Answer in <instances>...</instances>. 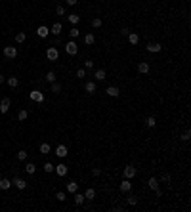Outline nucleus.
Listing matches in <instances>:
<instances>
[{
	"label": "nucleus",
	"mask_w": 191,
	"mask_h": 212,
	"mask_svg": "<svg viewBox=\"0 0 191 212\" xmlns=\"http://www.w3.org/2000/svg\"><path fill=\"white\" fill-rule=\"evenodd\" d=\"M25 38H27V37H25V33H17V34H16V42H17V44L25 42Z\"/></svg>",
	"instance_id": "f704fd0d"
},
{
	"label": "nucleus",
	"mask_w": 191,
	"mask_h": 212,
	"mask_svg": "<svg viewBox=\"0 0 191 212\" xmlns=\"http://www.w3.org/2000/svg\"><path fill=\"white\" fill-rule=\"evenodd\" d=\"M92 174H94V176H100L101 170H100V168H92Z\"/></svg>",
	"instance_id": "49530a36"
},
{
	"label": "nucleus",
	"mask_w": 191,
	"mask_h": 212,
	"mask_svg": "<svg viewBox=\"0 0 191 212\" xmlns=\"http://www.w3.org/2000/svg\"><path fill=\"white\" fill-rule=\"evenodd\" d=\"M118 189H121L122 193H130V189H132V183H130V180H128V178H124V180L121 182V186H118Z\"/></svg>",
	"instance_id": "6e6552de"
},
{
	"label": "nucleus",
	"mask_w": 191,
	"mask_h": 212,
	"mask_svg": "<svg viewBox=\"0 0 191 212\" xmlns=\"http://www.w3.org/2000/svg\"><path fill=\"white\" fill-rule=\"evenodd\" d=\"M161 182H170V174H162L161 176Z\"/></svg>",
	"instance_id": "a18cd8bd"
},
{
	"label": "nucleus",
	"mask_w": 191,
	"mask_h": 212,
	"mask_svg": "<svg viewBox=\"0 0 191 212\" xmlns=\"http://www.w3.org/2000/svg\"><path fill=\"white\" fill-rule=\"evenodd\" d=\"M65 52H67L69 55H76V54H79V44H76V42L71 38L69 42H65Z\"/></svg>",
	"instance_id": "f257e3e1"
},
{
	"label": "nucleus",
	"mask_w": 191,
	"mask_h": 212,
	"mask_svg": "<svg viewBox=\"0 0 191 212\" xmlns=\"http://www.w3.org/2000/svg\"><path fill=\"white\" fill-rule=\"evenodd\" d=\"M126 204H128V207H136V204H138V199H136L134 195H128V197H126Z\"/></svg>",
	"instance_id": "cd10ccee"
},
{
	"label": "nucleus",
	"mask_w": 191,
	"mask_h": 212,
	"mask_svg": "<svg viewBox=\"0 0 191 212\" xmlns=\"http://www.w3.org/2000/svg\"><path fill=\"white\" fill-rule=\"evenodd\" d=\"M44 172H48V174L54 172V164H52V162H46V164H44Z\"/></svg>",
	"instance_id": "37998d69"
},
{
	"label": "nucleus",
	"mask_w": 191,
	"mask_h": 212,
	"mask_svg": "<svg viewBox=\"0 0 191 212\" xmlns=\"http://www.w3.org/2000/svg\"><path fill=\"white\" fill-rule=\"evenodd\" d=\"M128 40H130V44H134V46H136L138 42H140V34H136V33H130V34H128Z\"/></svg>",
	"instance_id": "a878e982"
},
{
	"label": "nucleus",
	"mask_w": 191,
	"mask_h": 212,
	"mask_svg": "<svg viewBox=\"0 0 191 212\" xmlns=\"http://www.w3.org/2000/svg\"><path fill=\"white\" fill-rule=\"evenodd\" d=\"M121 34H122V37H128V34H130V29H128V27H122V29H121Z\"/></svg>",
	"instance_id": "c03bdc74"
},
{
	"label": "nucleus",
	"mask_w": 191,
	"mask_h": 212,
	"mask_svg": "<svg viewBox=\"0 0 191 212\" xmlns=\"http://www.w3.org/2000/svg\"><path fill=\"white\" fill-rule=\"evenodd\" d=\"M29 97H31V101L42 103V101H44V92H40V90H33V92H29Z\"/></svg>",
	"instance_id": "f03ea898"
},
{
	"label": "nucleus",
	"mask_w": 191,
	"mask_h": 212,
	"mask_svg": "<svg viewBox=\"0 0 191 212\" xmlns=\"http://www.w3.org/2000/svg\"><path fill=\"white\" fill-rule=\"evenodd\" d=\"M84 42H86L88 46H92V44H94V42H96V37H94V34H92V33H88L86 37H84Z\"/></svg>",
	"instance_id": "c756f323"
},
{
	"label": "nucleus",
	"mask_w": 191,
	"mask_h": 212,
	"mask_svg": "<svg viewBox=\"0 0 191 212\" xmlns=\"http://www.w3.org/2000/svg\"><path fill=\"white\" fill-rule=\"evenodd\" d=\"M38 151L42 153V155H48L52 151V147H50V143H40V147H38Z\"/></svg>",
	"instance_id": "393cba45"
},
{
	"label": "nucleus",
	"mask_w": 191,
	"mask_h": 212,
	"mask_svg": "<svg viewBox=\"0 0 191 212\" xmlns=\"http://www.w3.org/2000/svg\"><path fill=\"white\" fill-rule=\"evenodd\" d=\"M6 82H8L10 88H17V86H19V79H17V76H8V79H6Z\"/></svg>",
	"instance_id": "6ab92c4d"
},
{
	"label": "nucleus",
	"mask_w": 191,
	"mask_h": 212,
	"mask_svg": "<svg viewBox=\"0 0 191 212\" xmlns=\"http://www.w3.org/2000/svg\"><path fill=\"white\" fill-rule=\"evenodd\" d=\"M69 37H71V38H73V40L80 37V31H79V29H76V25H71V31H69Z\"/></svg>",
	"instance_id": "412c9836"
},
{
	"label": "nucleus",
	"mask_w": 191,
	"mask_h": 212,
	"mask_svg": "<svg viewBox=\"0 0 191 212\" xmlns=\"http://www.w3.org/2000/svg\"><path fill=\"white\" fill-rule=\"evenodd\" d=\"M2 82H6V76H2V75H0V84H2Z\"/></svg>",
	"instance_id": "8fccbe9b"
},
{
	"label": "nucleus",
	"mask_w": 191,
	"mask_h": 212,
	"mask_svg": "<svg viewBox=\"0 0 191 212\" xmlns=\"http://www.w3.org/2000/svg\"><path fill=\"white\" fill-rule=\"evenodd\" d=\"M4 55L8 59H16L17 58V48L16 46H4Z\"/></svg>",
	"instance_id": "20e7f679"
},
{
	"label": "nucleus",
	"mask_w": 191,
	"mask_h": 212,
	"mask_svg": "<svg viewBox=\"0 0 191 212\" xmlns=\"http://www.w3.org/2000/svg\"><path fill=\"white\" fill-rule=\"evenodd\" d=\"M149 69H151V65L147 61H141L140 65H138V71H140L141 75H147V73H149Z\"/></svg>",
	"instance_id": "2eb2a0df"
},
{
	"label": "nucleus",
	"mask_w": 191,
	"mask_h": 212,
	"mask_svg": "<svg viewBox=\"0 0 191 212\" xmlns=\"http://www.w3.org/2000/svg\"><path fill=\"white\" fill-rule=\"evenodd\" d=\"M17 159L19 161H27V151H23V149L17 151Z\"/></svg>",
	"instance_id": "79ce46f5"
},
{
	"label": "nucleus",
	"mask_w": 191,
	"mask_h": 212,
	"mask_svg": "<svg viewBox=\"0 0 191 212\" xmlns=\"http://www.w3.org/2000/svg\"><path fill=\"white\" fill-rule=\"evenodd\" d=\"M149 187L151 189H157L159 187V180L157 178H149Z\"/></svg>",
	"instance_id": "c9c22d12"
},
{
	"label": "nucleus",
	"mask_w": 191,
	"mask_h": 212,
	"mask_svg": "<svg viewBox=\"0 0 191 212\" xmlns=\"http://www.w3.org/2000/svg\"><path fill=\"white\" fill-rule=\"evenodd\" d=\"M55 199H58V201H61V203H63V201H65V199H67V195H65V191H58V195H55Z\"/></svg>",
	"instance_id": "ea45409f"
},
{
	"label": "nucleus",
	"mask_w": 191,
	"mask_h": 212,
	"mask_svg": "<svg viewBox=\"0 0 191 212\" xmlns=\"http://www.w3.org/2000/svg\"><path fill=\"white\" fill-rule=\"evenodd\" d=\"M46 58L50 59V61H58V59H59V52H58V48H55V46H50V48L46 50Z\"/></svg>",
	"instance_id": "7ed1b4c3"
},
{
	"label": "nucleus",
	"mask_w": 191,
	"mask_h": 212,
	"mask_svg": "<svg viewBox=\"0 0 191 212\" xmlns=\"http://www.w3.org/2000/svg\"><path fill=\"white\" fill-rule=\"evenodd\" d=\"M84 69H86V71H92V69H94V61H92V59H86V61H84Z\"/></svg>",
	"instance_id": "e433bc0d"
},
{
	"label": "nucleus",
	"mask_w": 191,
	"mask_h": 212,
	"mask_svg": "<svg viewBox=\"0 0 191 212\" xmlns=\"http://www.w3.org/2000/svg\"><path fill=\"white\" fill-rule=\"evenodd\" d=\"M84 76H86V69H76V79H84Z\"/></svg>",
	"instance_id": "4c0bfd02"
},
{
	"label": "nucleus",
	"mask_w": 191,
	"mask_h": 212,
	"mask_svg": "<svg viewBox=\"0 0 191 212\" xmlns=\"http://www.w3.org/2000/svg\"><path fill=\"white\" fill-rule=\"evenodd\" d=\"M61 31H63V27H61V23H59V21H55V23L50 27V34H55V37H59V34H61Z\"/></svg>",
	"instance_id": "9d476101"
},
{
	"label": "nucleus",
	"mask_w": 191,
	"mask_h": 212,
	"mask_svg": "<svg viewBox=\"0 0 191 212\" xmlns=\"http://www.w3.org/2000/svg\"><path fill=\"white\" fill-rule=\"evenodd\" d=\"M84 90H86L88 94H94L96 92V80H88L86 84H84Z\"/></svg>",
	"instance_id": "a211bd4d"
},
{
	"label": "nucleus",
	"mask_w": 191,
	"mask_h": 212,
	"mask_svg": "<svg viewBox=\"0 0 191 212\" xmlns=\"http://www.w3.org/2000/svg\"><path fill=\"white\" fill-rule=\"evenodd\" d=\"M79 191V183L76 182H69L67 183V193H76Z\"/></svg>",
	"instance_id": "aec40b11"
},
{
	"label": "nucleus",
	"mask_w": 191,
	"mask_h": 212,
	"mask_svg": "<svg viewBox=\"0 0 191 212\" xmlns=\"http://www.w3.org/2000/svg\"><path fill=\"white\" fill-rule=\"evenodd\" d=\"M37 34H38V37H40V38H46V37H48V34H50V29H48V27H46V25H40V27H38V29H37Z\"/></svg>",
	"instance_id": "ddd939ff"
},
{
	"label": "nucleus",
	"mask_w": 191,
	"mask_h": 212,
	"mask_svg": "<svg viewBox=\"0 0 191 212\" xmlns=\"http://www.w3.org/2000/svg\"><path fill=\"white\" fill-rule=\"evenodd\" d=\"M55 13H58V16H65V6L58 4V8H55Z\"/></svg>",
	"instance_id": "58836bf2"
},
{
	"label": "nucleus",
	"mask_w": 191,
	"mask_h": 212,
	"mask_svg": "<svg viewBox=\"0 0 191 212\" xmlns=\"http://www.w3.org/2000/svg\"><path fill=\"white\" fill-rule=\"evenodd\" d=\"M189 138H191V132H189V130H183V134H182V141H189Z\"/></svg>",
	"instance_id": "a19ab883"
},
{
	"label": "nucleus",
	"mask_w": 191,
	"mask_h": 212,
	"mask_svg": "<svg viewBox=\"0 0 191 212\" xmlns=\"http://www.w3.org/2000/svg\"><path fill=\"white\" fill-rule=\"evenodd\" d=\"M101 25H103V21L100 17H94V19H92V27H94V29H100Z\"/></svg>",
	"instance_id": "2f4dec72"
},
{
	"label": "nucleus",
	"mask_w": 191,
	"mask_h": 212,
	"mask_svg": "<svg viewBox=\"0 0 191 212\" xmlns=\"http://www.w3.org/2000/svg\"><path fill=\"white\" fill-rule=\"evenodd\" d=\"M67 21H69L71 25H79L80 16H76V13H71V16H67Z\"/></svg>",
	"instance_id": "4be33fe9"
},
{
	"label": "nucleus",
	"mask_w": 191,
	"mask_h": 212,
	"mask_svg": "<svg viewBox=\"0 0 191 212\" xmlns=\"http://www.w3.org/2000/svg\"><path fill=\"white\" fill-rule=\"evenodd\" d=\"M54 170L58 172V176H59V178H63V176H67L69 168H67V164H63V162H59L58 166H54Z\"/></svg>",
	"instance_id": "0eeeda50"
},
{
	"label": "nucleus",
	"mask_w": 191,
	"mask_h": 212,
	"mask_svg": "<svg viewBox=\"0 0 191 212\" xmlns=\"http://www.w3.org/2000/svg\"><path fill=\"white\" fill-rule=\"evenodd\" d=\"M10 187H12V180H8V178L0 180V189H4V191H6V189H10Z\"/></svg>",
	"instance_id": "5701e85b"
},
{
	"label": "nucleus",
	"mask_w": 191,
	"mask_h": 212,
	"mask_svg": "<svg viewBox=\"0 0 191 212\" xmlns=\"http://www.w3.org/2000/svg\"><path fill=\"white\" fill-rule=\"evenodd\" d=\"M73 195H75V203L79 204V207H80V204H84V201H86V199H84V193H79V191H76V193H73Z\"/></svg>",
	"instance_id": "b1692460"
},
{
	"label": "nucleus",
	"mask_w": 191,
	"mask_h": 212,
	"mask_svg": "<svg viewBox=\"0 0 191 212\" xmlns=\"http://www.w3.org/2000/svg\"><path fill=\"white\" fill-rule=\"evenodd\" d=\"M12 107V100L10 97H2V101H0V113H8Z\"/></svg>",
	"instance_id": "39448f33"
},
{
	"label": "nucleus",
	"mask_w": 191,
	"mask_h": 212,
	"mask_svg": "<svg viewBox=\"0 0 191 212\" xmlns=\"http://www.w3.org/2000/svg\"><path fill=\"white\" fill-rule=\"evenodd\" d=\"M105 92H107V96H111V97H118L121 96V90H118L117 86H107Z\"/></svg>",
	"instance_id": "4468645a"
},
{
	"label": "nucleus",
	"mask_w": 191,
	"mask_h": 212,
	"mask_svg": "<svg viewBox=\"0 0 191 212\" xmlns=\"http://www.w3.org/2000/svg\"><path fill=\"white\" fill-rule=\"evenodd\" d=\"M12 186H16L17 189H27V182L23 178H13L12 180Z\"/></svg>",
	"instance_id": "9b49d317"
},
{
	"label": "nucleus",
	"mask_w": 191,
	"mask_h": 212,
	"mask_svg": "<svg viewBox=\"0 0 191 212\" xmlns=\"http://www.w3.org/2000/svg\"><path fill=\"white\" fill-rule=\"evenodd\" d=\"M46 80L50 82V84L58 80V76H55V73H54V71H48V73H46Z\"/></svg>",
	"instance_id": "c85d7f7f"
},
{
	"label": "nucleus",
	"mask_w": 191,
	"mask_h": 212,
	"mask_svg": "<svg viewBox=\"0 0 191 212\" xmlns=\"http://www.w3.org/2000/svg\"><path fill=\"white\" fill-rule=\"evenodd\" d=\"M55 155H58L59 159L67 157V147H65V145H58V147H55Z\"/></svg>",
	"instance_id": "dca6fc26"
},
{
	"label": "nucleus",
	"mask_w": 191,
	"mask_h": 212,
	"mask_svg": "<svg viewBox=\"0 0 191 212\" xmlns=\"http://www.w3.org/2000/svg\"><path fill=\"white\" fill-rule=\"evenodd\" d=\"M155 124H157V118H155V117H147L145 118V126H147V128H153Z\"/></svg>",
	"instance_id": "bb28decb"
},
{
	"label": "nucleus",
	"mask_w": 191,
	"mask_h": 212,
	"mask_svg": "<svg viewBox=\"0 0 191 212\" xmlns=\"http://www.w3.org/2000/svg\"><path fill=\"white\" fill-rule=\"evenodd\" d=\"M52 92H54V94H59V92H61V84H59L58 80L52 82Z\"/></svg>",
	"instance_id": "72a5a7b5"
},
{
	"label": "nucleus",
	"mask_w": 191,
	"mask_h": 212,
	"mask_svg": "<svg viewBox=\"0 0 191 212\" xmlns=\"http://www.w3.org/2000/svg\"><path fill=\"white\" fill-rule=\"evenodd\" d=\"M136 174H138V170H136V168H134L132 164H128V166L124 168V178L132 180V178H134V176H136Z\"/></svg>",
	"instance_id": "1a4fd4ad"
},
{
	"label": "nucleus",
	"mask_w": 191,
	"mask_h": 212,
	"mask_svg": "<svg viewBox=\"0 0 191 212\" xmlns=\"http://www.w3.org/2000/svg\"><path fill=\"white\" fill-rule=\"evenodd\" d=\"M153 191H155V195H157V197H161V195H162V191H161V187H157V189H153Z\"/></svg>",
	"instance_id": "09e8293b"
},
{
	"label": "nucleus",
	"mask_w": 191,
	"mask_h": 212,
	"mask_svg": "<svg viewBox=\"0 0 191 212\" xmlns=\"http://www.w3.org/2000/svg\"><path fill=\"white\" fill-rule=\"evenodd\" d=\"M105 79H107L105 69H96V71H94V80H96V82H101V80H105Z\"/></svg>",
	"instance_id": "423d86ee"
},
{
	"label": "nucleus",
	"mask_w": 191,
	"mask_h": 212,
	"mask_svg": "<svg viewBox=\"0 0 191 212\" xmlns=\"http://www.w3.org/2000/svg\"><path fill=\"white\" fill-rule=\"evenodd\" d=\"M65 2H67V6H76L79 0H65Z\"/></svg>",
	"instance_id": "de8ad7c7"
},
{
	"label": "nucleus",
	"mask_w": 191,
	"mask_h": 212,
	"mask_svg": "<svg viewBox=\"0 0 191 212\" xmlns=\"http://www.w3.org/2000/svg\"><path fill=\"white\" fill-rule=\"evenodd\" d=\"M84 199H86V201L96 199V189H94V187H88L86 191H84Z\"/></svg>",
	"instance_id": "f3484780"
},
{
	"label": "nucleus",
	"mask_w": 191,
	"mask_h": 212,
	"mask_svg": "<svg viewBox=\"0 0 191 212\" xmlns=\"http://www.w3.org/2000/svg\"><path fill=\"white\" fill-rule=\"evenodd\" d=\"M162 50V46L159 44V42H151V44H147V52H151V54H159Z\"/></svg>",
	"instance_id": "f8f14e48"
},
{
	"label": "nucleus",
	"mask_w": 191,
	"mask_h": 212,
	"mask_svg": "<svg viewBox=\"0 0 191 212\" xmlns=\"http://www.w3.org/2000/svg\"><path fill=\"white\" fill-rule=\"evenodd\" d=\"M25 170H27V174H34L37 172V166L33 164V162H27V166H25Z\"/></svg>",
	"instance_id": "473e14b6"
},
{
	"label": "nucleus",
	"mask_w": 191,
	"mask_h": 212,
	"mask_svg": "<svg viewBox=\"0 0 191 212\" xmlns=\"http://www.w3.org/2000/svg\"><path fill=\"white\" fill-rule=\"evenodd\" d=\"M27 117H29V111H27V109H21V111H19V115H17V118H19L21 122L27 121Z\"/></svg>",
	"instance_id": "7c9ffc66"
}]
</instances>
